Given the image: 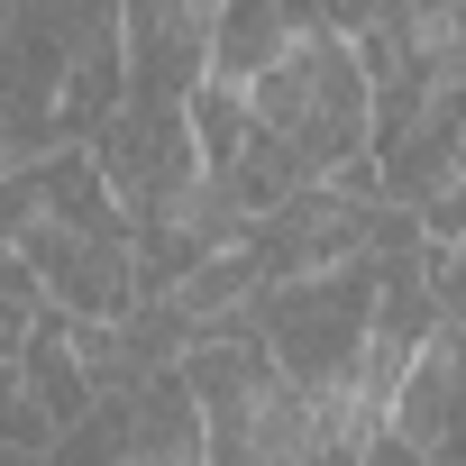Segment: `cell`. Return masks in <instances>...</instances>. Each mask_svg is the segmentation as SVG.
Instances as JSON below:
<instances>
[{
	"label": "cell",
	"mask_w": 466,
	"mask_h": 466,
	"mask_svg": "<svg viewBox=\"0 0 466 466\" xmlns=\"http://www.w3.org/2000/svg\"><path fill=\"white\" fill-rule=\"evenodd\" d=\"M457 384H466L457 329H430V339L411 348L393 402H384V430H393L402 448H420V466H466V439H457Z\"/></svg>",
	"instance_id": "cell-7"
},
{
	"label": "cell",
	"mask_w": 466,
	"mask_h": 466,
	"mask_svg": "<svg viewBox=\"0 0 466 466\" xmlns=\"http://www.w3.org/2000/svg\"><path fill=\"white\" fill-rule=\"evenodd\" d=\"M46 466H201L192 393H183L174 375H147V384L92 393V411L65 420V430L46 439Z\"/></svg>",
	"instance_id": "cell-5"
},
{
	"label": "cell",
	"mask_w": 466,
	"mask_h": 466,
	"mask_svg": "<svg viewBox=\"0 0 466 466\" xmlns=\"http://www.w3.org/2000/svg\"><path fill=\"white\" fill-rule=\"evenodd\" d=\"M238 329L266 348V366L311 393V402H339L357 411V366L375 348V266H329V275H302V284H275L238 311ZM366 420V411H357ZM375 430V420H366Z\"/></svg>",
	"instance_id": "cell-3"
},
{
	"label": "cell",
	"mask_w": 466,
	"mask_h": 466,
	"mask_svg": "<svg viewBox=\"0 0 466 466\" xmlns=\"http://www.w3.org/2000/svg\"><path fill=\"white\" fill-rule=\"evenodd\" d=\"M357 466H420V448H402V439H393V430L375 420V430L357 439Z\"/></svg>",
	"instance_id": "cell-11"
},
{
	"label": "cell",
	"mask_w": 466,
	"mask_h": 466,
	"mask_svg": "<svg viewBox=\"0 0 466 466\" xmlns=\"http://www.w3.org/2000/svg\"><path fill=\"white\" fill-rule=\"evenodd\" d=\"M248 128L302 183H329L339 165L366 156V74H357L348 37L329 28V10H302V37L248 83Z\"/></svg>",
	"instance_id": "cell-2"
},
{
	"label": "cell",
	"mask_w": 466,
	"mask_h": 466,
	"mask_svg": "<svg viewBox=\"0 0 466 466\" xmlns=\"http://www.w3.org/2000/svg\"><path fill=\"white\" fill-rule=\"evenodd\" d=\"M83 165L101 174V192H110V210L128 228H165L192 201V183H201L192 137H183V110H147V101H119L83 137Z\"/></svg>",
	"instance_id": "cell-4"
},
{
	"label": "cell",
	"mask_w": 466,
	"mask_h": 466,
	"mask_svg": "<svg viewBox=\"0 0 466 466\" xmlns=\"http://www.w3.org/2000/svg\"><path fill=\"white\" fill-rule=\"evenodd\" d=\"M174 384L192 393L201 466H357L366 420L339 411V402L293 393L238 320H228L219 339H201V348H183Z\"/></svg>",
	"instance_id": "cell-1"
},
{
	"label": "cell",
	"mask_w": 466,
	"mask_h": 466,
	"mask_svg": "<svg viewBox=\"0 0 466 466\" xmlns=\"http://www.w3.org/2000/svg\"><path fill=\"white\" fill-rule=\"evenodd\" d=\"M183 137H192V165L219 174L228 156L248 147V92H228V83H192V92H183Z\"/></svg>",
	"instance_id": "cell-9"
},
{
	"label": "cell",
	"mask_w": 466,
	"mask_h": 466,
	"mask_svg": "<svg viewBox=\"0 0 466 466\" xmlns=\"http://www.w3.org/2000/svg\"><path fill=\"white\" fill-rule=\"evenodd\" d=\"M293 37H302V10H284V0H228V10H210V74L201 83L248 92Z\"/></svg>",
	"instance_id": "cell-8"
},
{
	"label": "cell",
	"mask_w": 466,
	"mask_h": 466,
	"mask_svg": "<svg viewBox=\"0 0 466 466\" xmlns=\"http://www.w3.org/2000/svg\"><path fill=\"white\" fill-rule=\"evenodd\" d=\"M201 74H210V10H192V0L119 10V101L183 110V92Z\"/></svg>",
	"instance_id": "cell-6"
},
{
	"label": "cell",
	"mask_w": 466,
	"mask_h": 466,
	"mask_svg": "<svg viewBox=\"0 0 466 466\" xmlns=\"http://www.w3.org/2000/svg\"><path fill=\"white\" fill-rule=\"evenodd\" d=\"M46 329V293H37V275L10 257V248H0V375H10L19 366V348Z\"/></svg>",
	"instance_id": "cell-10"
}]
</instances>
